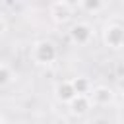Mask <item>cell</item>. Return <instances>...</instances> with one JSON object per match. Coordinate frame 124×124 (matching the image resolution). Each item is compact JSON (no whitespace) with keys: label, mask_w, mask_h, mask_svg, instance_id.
Masks as SVG:
<instances>
[{"label":"cell","mask_w":124,"mask_h":124,"mask_svg":"<svg viewBox=\"0 0 124 124\" xmlns=\"http://www.w3.org/2000/svg\"><path fill=\"white\" fill-rule=\"evenodd\" d=\"M68 37L76 46H85V45H89L93 41L95 29L87 21H74L70 25V29H68Z\"/></svg>","instance_id":"obj_3"},{"label":"cell","mask_w":124,"mask_h":124,"mask_svg":"<svg viewBox=\"0 0 124 124\" xmlns=\"http://www.w3.org/2000/svg\"><path fill=\"white\" fill-rule=\"evenodd\" d=\"M70 81H72L74 91H76L78 95H89V91H91V87H93L91 79L85 78V76H76V78H72Z\"/></svg>","instance_id":"obj_8"},{"label":"cell","mask_w":124,"mask_h":124,"mask_svg":"<svg viewBox=\"0 0 124 124\" xmlns=\"http://www.w3.org/2000/svg\"><path fill=\"white\" fill-rule=\"evenodd\" d=\"M58 58V48L50 39H39L31 46V60L39 66H50Z\"/></svg>","instance_id":"obj_1"},{"label":"cell","mask_w":124,"mask_h":124,"mask_svg":"<svg viewBox=\"0 0 124 124\" xmlns=\"http://www.w3.org/2000/svg\"><path fill=\"white\" fill-rule=\"evenodd\" d=\"M114 97H116V93L108 85H93L89 91V99H91L93 107H108L114 103Z\"/></svg>","instance_id":"obj_5"},{"label":"cell","mask_w":124,"mask_h":124,"mask_svg":"<svg viewBox=\"0 0 124 124\" xmlns=\"http://www.w3.org/2000/svg\"><path fill=\"white\" fill-rule=\"evenodd\" d=\"M14 78H16L14 70H12L8 64H0V87L10 85V83L14 81Z\"/></svg>","instance_id":"obj_10"},{"label":"cell","mask_w":124,"mask_h":124,"mask_svg":"<svg viewBox=\"0 0 124 124\" xmlns=\"http://www.w3.org/2000/svg\"><path fill=\"white\" fill-rule=\"evenodd\" d=\"M0 2H2L6 8H16V6H17L21 0H0Z\"/></svg>","instance_id":"obj_12"},{"label":"cell","mask_w":124,"mask_h":124,"mask_svg":"<svg viewBox=\"0 0 124 124\" xmlns=\"http://www.w3.org/2000/svg\"><path fill=\"white\" fill-rule=\"evenodd\" d=\"M66 105H68V110H70L72 116H85V114L93 108L89 95H76V97H74L72 101H68Z\"/></svg>","instance_id":"obj_6"},{"label":"cell","mask_w":124,"mask_h":124,"mask_svg":"<svg viewBox=\"0 0 124 124\" xmlns=\"http://www.w3.org/2000/svg\"><path fill=\"white\" fill-rule=\"evenodd\" d=\"M103 124H108V122H103Z\"/></svg>","instance_id":"obj_15"},{"label":"cell","mask_w":124,"mask_h":124,"mask_svg":"<svg viewBox=\"0 0 124 124\" xmlns=\"http://www.w3.org/2000/svg\"><path fill=\"white\" fill-rule=\"evenodd\" d=\"M2 122H4V116H2V112H0V124H2Z\"/></svg>","instance_id":"obj_13"},{"label":"cell","mask_w":124,"mask_h":124,"mask_svg":"<svg viewBox=\"0 0 124 124\" xmlns=\"http://www.w3.org/2000/svg\"><path fill=\"white\" fill-rule=\"evenodd\" d=\"M103 45L110 50H120L124 46V27L120 21L112 19L103 27Z\"/></svg>","instance_id":"obj_2"},{"label":"cell","mask_w":124,"mask_h":124,"mask_svg":"<svg viewBox=\"0 0 124 124\" xmlns=\"http://www.w3.org/2000/svg\"><path fill=\"white\" fill-rule=\"evenodd\" d=\"M6 29H8V23H6V17L0 14V37L6 33Z\"/></svg>","instance_id":"obj_11"},{"label":"cell","mask_w":124,"mask_h":124,"mask_svg":"<svg viewBox=\"0 0 124 124\" xmlns=\"http://www.w3.org/2000/svg\"><path fill=\"white\" fill-rule=\"evenodd\" d=\"M78 4L87 14H99L105 8V0H78Z\"/></svg>","instance_id":"obj_9"},{"label":"cell","mask_w":124,"mask_h":124,"mask_svg":"<svg viewBox=\"0 0 124 124\" xmlns=\"http://www.w3.org/2000/svg\"><path fill=\"white\" fill-rule=\"evenodd\" d=\"M2 124H10V122H6V120H4V122H2Z\"/></svg>","instance_id":"obj_14"},{"label":"cell","mask_w":124,"mask_h":124,"mask_svg":"<svg viewBox=\"0 0 124 124\" xmlns=\"http://www.w3.org/2000/svg\"><path fill=\"white\" fill-rule=\"evenodd\" d=\"M48 16L56 25H68L74 19V8L68 0H56L48 8Z\"/></svg>","instance_id":"obj_4"},{"label":"cell","mask_w":124,"mask_h":124,"mask_svg":"<svg viewBox=\"0 0 124 124\" xmlns=\"http://www.w3.org/2000/svg\"><path fill=\"white\" fill-rule=\"evenodd\" d=\"M78 93L74 91V85H72V81L70 79H60L56 85H54V97L60 101V103H68V101H72L74 97H76Z\"/></svg>","instance_id":"obj_7"}]
</instances>
